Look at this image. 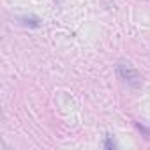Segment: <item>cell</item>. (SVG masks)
I'll use <instances>...</instances> for the list:
<instances>
[{
  "label": "cell",
  "mask_w": 150,
  "mask_h": 150,
  "mask_svg": "<svg viewBox=\"0 0 150 150\" xmlns=\"http://www.w3.org/2000/svg\"><path fill=\"white\" fill-rule=\"evenodd\" d=\"M117 72H118V76H120L125 83H129V85H132V87H138V85L141 83L139 72H138L131 64H118V65H117Z\"/></svg>",
  "instance_id": "1"
},
{
  "label": "cell",
  "mask_w": 150,
  "mask_h": 150,
  "mask_svg": "<svg viewBox=\"0 0 150 150\" xmlns=\"http://www.w3.org/2000/svg\"><path fill=\"white\" fill-rule=\"evenodd\" d=\"M21 21H23V25H27V27H39V18H35V16H25V18H21Z\"/></svg>",
  "instance_id": "2"
},
{
  "label": "cell",
  "mask_w": 150,
  "mask_h": 150,
  "mask_svg": "<svg viewBox=\"0 0 150 150\" xmlns=\"http://www.w3.org/2000/svg\"><path fill=\"white\" fill-rule=\"evenodd\" d=\"M104 146H106V148H115V146H117L115 141L111 139V136H106V143H104Z\"/></svg>",
  "instance_id": "3"
}]
</instances>
